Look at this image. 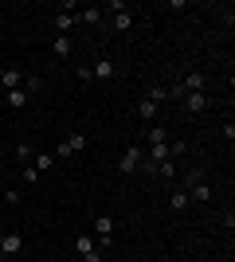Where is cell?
<instances>
[{
	"mask_svg": "<svg viewBox=\"0 0 235 262\" xmlns=\"http://www.w3.org/2000/svg\"><path fill=\"white\" fill-rule=\"evenodd\" d=\"M0 254H4V262H12V258H20V254H24V235H20V231L0 235Z\"/></svg>",
	"mask_w": 235,
	"mask_h": 262,
	"instance_id": "1",
	"label": "cell"
},
{
	"mask_svg": "<svg viewBox=\"0 0 235 262\" xmlns=\"http://www.w3.org/2000/svg\"><path fill=\"white\" fill-rule=\"evenodd\" d=\"M114 231H118V227H114L110 215H98V219H94V243H98V251H106V247L114 243Z\"/></svg>",
	"mask_w": 235,
	"mask_h": 262,
	"instance_id": "2",
	"label": "cell"
},
{
	"mask_svg": "<svg viewBox=\"0 0 235 262\" xmlns=\"http://www.w3.org/2000/svg\"><path fill=\"white\" fill-rule=\"evenodd\" d=\"M75 254L82 262H102V251H98V243H94V235H78L75 239Z\"/></svg>",
	"mask_w": 235,
	"mask_h": 262,
	"instance_id": "3",
	"label": "cell"
},
{
	"mask_svg": "<svg viewBox=\"0 0 235 262\" xmlns=\"http://www.w3.org/2000/svg\"><path fill=\"white\" fill-rule=\"evenodd\" d=\"M141 161H145V153H141L137 145H130V149L122 153V161H118V172H122V176H134V172H137V164H141Z\"/></svg>",
	"mask_w": 235,
	"mask_h": 262,
	"instance_id": "4",
	"label": "cell"
},
{
	"mask_svg": "<svg viewBox=\"0 0 235 262\" xmlns=\"http://www.w3.org/2000/svg\"><path fill=\"white\" fill-rule=\"evenodd\" d=\"M82 149H87V137H82V133H71L67 141H59L55 161H59V157H75V153H82Z\"/></svg>",
	"mask_w": 235,
	"mask_h": 262,
	"instance_id": "5",
	"label": "cell"
},
{
	"mask_svg": "<svg viewBox=\"0 0 235 262\" xmlns=\"http://www.w3.org/2000/svg\"><path fill=\"white\" fill-rule=\"evenodd\" d=\"M180 86H184V94H204V86H208V75L192 71V75H184V78H180Z\"/></svg>",
	"mask_w": 235,
	"mask_h": 262,
	"instance_id": "6",
	"label": "cell"
},
{
	"mask_svg": "<svg viewBox=\"0 0 235 262\" xmlns=\"http://www.w3.org/2000/svg\"><path fill=\"white\" fill-rule=\"evenodd\" d=\"M90 75H94V78H114V75H118V67H114V59H106V55H102V59H94V63H90Z\"/></svg>",
	"mask_w": 235,
	"mask_h": 262,
	"instance_id": "7",
	"label": "cell"
},
{
	"mask_svg": "<svg viewBox=\"0 0 235 262\" xmlns=\"http://www.w3.org/2000/svg\"><path fill=\"white\" fill-rule=\"evenodd\" d=\"M0 86H4V90H20L24 86V71H16V67L0 71Z\"/></svg>",
	"mask_w": 235,
	"mask_h": 262,
	"instance_id": "8",
	"label": "cell"
},
{
	"mask_svg": "<svg viewBox=\"0 0 235 262\" xmlns=\"http://www.w3.org/2000/svg\"><path fill=\"white\" fill-rule=\"evenodd\" d=\"M75 24H78V12H59L55 16V35H71Z\"/></svg>",
	"mask_w": 235,
	"mask_h": 262,
	"instance_id": "9",
	"label": "cell"
},
{
	"mask_svg": "<svg viewBox=\"0 0 235 262\" xmlns=\"http://www.w3.org/2000/svg\"><path fill=\"white\" fill-rule=\"evenodd\" d=\"M188 192V200H196V204H208L212 200V184H204V180H196L192 188H184Z\"/></svg>",
	"mask_w": 235,
	"mask_h": 262,
	"instance_id": "10",
	"label": "cell"
},
{
	"mask_svg": "<svg viewBox=\"0 0 235 262\" xmlns=\"http://www.w3.org/2000/svg\"><path fill=\"white\" fill-rule=\"evenodd\" d=\"M71 35H55V39H51V55H55V59H71Z\"/></svg>",
	"mask_w": 235,
	"mask_h": 262,
	"instance_id": "11",
	"label": "cell"
},
{
	"mask_svg": "<svg viewBox=\"0 0 235 262\" xmlns=\"http://www.w3.org/2000/svg\"><path fill=\"white\" fill-rule=\"evenodd\" d=\"M184 110H188V114H204V110H208V94H184Z\"/></svg>",
	"mask_w": 235,
	"mask_h": 262,
	"instance_id": "12",
	"label": "cell"
},
{
	"mask_svg": "<svg viewBox=\"0 0 235 262\" xmlns=\"http://www.w3.org/2000/svg\"><path fill=\"white\" fill-rule=\"evenodd\" d=\"M188 204H192V200H188L184 188H173V192H168V211H184Z\"/></svg>",
	"mask_w": 235,
	"mask_h": 262,
	"instance_id": "13",
	"label": "cell"
},
{
	"mask_svg": "<svg viewBox=\"0 0 235 262\" xmlns=\"http://www.w3.org/2000/svg\"><path fill=\"white\" fill-rule=\"evenodd\" d=\"M78 20L90 24V28H98V24H102V8H98V4H87V8L78 12Z\"/></svg>",
	"mask_w": 235,
	"mask_h": 262,
	"instance_id": "14",
	"label": "cell"
},
{
	"mask_svg": "<svg viewBox=\"0 0 235 262\" xmlns=\"http://www.w3.org/2000/svg\"><path fill=\"white\" fill-rule=\"evenodd\" d=\"M145 161H153V164H165V161H168V141H161V145H149Z\"/></svg>",
	"mask_w": 235,
	"mask_h": 262,
	"instance_id": "15",
	"label": "cell"
},
{
	"mask_svg": "<svg viewBox=\"0 0 235 262\" xmlns=\"http://www.w3.org/2000/svg\"><path fill=\"white\" fill-rule=\"evenodd\" d=\"M165 137H168L165 125H157V121H149V125H145V141H149V145H161Z\"/></svg>",
	"mask_w": 235,
	"mask_h": 262,
	"instance_id": "16",
	"label": "cell"
},
{
	"mask_svg": "<svg viewBox=\"0 0 235 262\" xmlns=\"http://www.w3.org/2000/svg\"><path fill=\"white\" fill-rule=\"evenodd\" d=\"M137 118L145 121V125H149V121H157V106L149 98H141V102H137Z\"/></svg>",
	"mask_w": 235,
	"mask_h": 262,
	"instance_id": "17",
	"label": "cell"
},
{
	"mask_svg": "<svg viewBox=\"0 0 235 262\" xmlns=\"http://www.w3.org/2000/svg\"><path fill=\"white\" fill-rule=\"evenodd\" d=\"M28 102H32V98H28V90H24V86H20V90H8V106H12V110L28 106Z\"/></svg>",
	"mask_w": 235,
	"mask_h": 262,
	"instance_id": "18",
	"label": "cell"
},
{
	"mask_svg": "<svg viewBox=\"0 0 235 262\" xmlns=\"http://www.w3.org/2000/svg\"><path fill=\"white\" fill-rule=\"evenodd\" d=\"M134 28V12H118L114 16V32H130Z\"/></svg>",
	"mask_w": 235,
	"mask_h": 262,
	"instance_id": "19",
	"label": "cell"
},
{
	"mask_svg": "<svg viewBox=\"0 0 235 262\" xmlns=\"http://www.w3.org/2000/svg\"><path fill=\"white\" fill-rule=\"evenodd\" d=\"M16 161H20V164H32L35 161V149L28 141H20V145H16Z\"/></svg>",
	"mask_w": 235,
	"mask_h": 262,
	"instance_id": "20",
	"label": "cell"
},
{
	"mask_svg": "<svg viewBox=\"0 0 235 262\" xmlns=\"http://www.w3.org/2000/svg\"><path fill=\"white\" fill-rule=\"evenodd\" d=\"M24 90H28V98L39 94V90H44V78H39V75H24Z\"/></svg>",
	"mask_w": 235,
	"mask_h": 262,
	"instance_id": "21",
	"label": "cell"
},
{
	"mask_svg": "<svg viewBox=\"0 0 235 262\" xmlns=\"http://www.w3.org/2000/svg\"><path fill=\"white\" fill-rule=\"evenodd\" d=\"M20 180H24L28 188H35V184H39V168H32V164H24V168H20Z\"/></svg>",
	"mask_w": 235,
	"mask_h": 262,
	"instance_id": "22",
	"label": "cell"
},
{
	"mask_svg": "<svg viewBox=\"0 0 235 262\" xmlns=\"http://www.w3.org/2000/svg\"><path fill=\"white\" fill-rule=\"evenodd\" d=\"M51 164H55V153H39V157H35V161H32V168H39V172H47Z\"/></svg>",
	"mask_w": 235,
	"mask_h": 262,
	"instance_id": "23",
	"label": "cell"
},
{
	"mask_svg": "<svg viewBox=\"0 0 235 262\" xmlns=\"http://www.w3.org/2000/svg\"><path fill=\"white\" fill-rule=\"evenodd\" d=\"M0 196H4V208H16V204L24 200V192L20 188H8V192H0Z\"/></svg>",
	"mask_w": 235,
	"mask_h": 262,
	"instance_id": "24",
	"label": "cell"
},
{
	"mask_svg": "<svg viewBox=\"0 0 235 262\" xmlns=\"http://www.w3.org/2000/svg\"><path fill=\"white\" fill-rule=\"evenodd\" d=\"M145 98L153 102V106H161V102L168 98V90H165V86H149V94H145Z\"/></svg>",
	"mask_w": 235,
	"mask_h": 262,
	"instance_id": "25",
	"label": "cell"
},
{
	"mask_svg": "<svg viewBox=\"0 0 235 262\" xmlns=\"http://www.w3.org/2000/svg\"><path fill=\"white\" fill-rule=\"evenodd\" d=\"M188 153V141H173L168 145V161H177V157H184Z\"/></svg>",
	"mask_w": 235,
	"mask_h": 262,
	"instance_id": "26",
	"label": "cell"
},
{
	"mask_svg": "<svg viewBox=\"0 0 235 262\" xmlns=\"http://www.w3.org/2000/svg\"><path fill=\"white\" fill-rule=\"evenodd\" d=\"M75 78H78V82H90V78H94V75H90V67L82 63V67H75Z\"/></svg>",
	"mask_w": 235,
	"mask_h": 262,
	"instance_id": "27",
	"label": "cell"
},
{
	"mask_svg": "<svg viewBox=\"0 0 235 262\" xmlns=\"http://www.w3.org/2000/svg\"><path fill=\"white\" fill-rule=\"evenodd\" d=\"M0 208H4V196H0Z\"/></svg>",
	"mask_w": 235,
	"mask_h": 262,
	"instance_id": "28",
	"label": "cell"
},
{
	"mask_svg": "<svg viewBox=\"0 0 235 262\" xmlns=\"http://www.w3.org/2000/svg\"><path fill=\"white\" fill-rule=\"evenodd\" d=\"M0 262H4V254H0Z\"/></svg>",
	"mask_w": 235,
	"mask_h": 262,
	"instance_id": "29",
	"label": "cell"
},
{
	"mask_svg": "<svg viewBox=\"0 0 235 262\" xmlns=\"http://www.w3.org/2000/svg\"><path fill=\"white\" fill-rule=\"evenodd\" d=\"M39 262H47V258H39Z\"/></svg>",
	"mask_w": 235,
	"mask_h": 262,
	"instance_id": "30",
	"label": "cell"
},
{
	"mask_svg": "<svg viewBox=\"0 0 235 262\" xmlns=\"http://www.w3.org/2000/svg\"><path fill=\"white\" fill-rule=\"evenodd\" d=\"M0 235H4V231H0Z\"/></svg>",
	"mask_w": 235,
	"mask_h": 262,
	"instance_id": "31",
	"label": "cell"
}]
</instances>
